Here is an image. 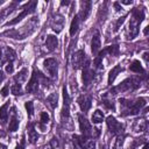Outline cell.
<instances>
[{
    "label": "cell",
    "instance_id": "obj_1",
    "mask_svg": "<svg viewBox=\"0 0 149 149\" xmlns=\"http://www.w3.org/2000/svg\"><path fill=\"white\" fill-rule=\"evenodd\" d=\"M120 105L122 107V115H135L139 114L141 108L146 106V99L139 98L136 100H129V99H120Z\"/></svg>",
    "mask_w": 149,
    "mask_h": 149
},
{
    "label": "cell",
    "instance_id": "obj_2",
    "mask_svg": "<svg viewBox=\"0 0 149 149\" xmlns=\"http://www.w3.org/2000/svg\"><path fill=\"white\" fill-rule=\"evenodd\" d=\"M144 19V12L141 8H134L132 12V17H130V22L128 26V40H133L134 37L137 36L139 34V29H140V24Z\"/></svg>",
    "mask_w": 149,
    "mask_h": 149
},
{
    "label": "cell",
    "instance_id": "obj_3",
    "mask_svg": "<svg viewBox=\"0 0 149 149\" xmlns=\"http://www.w3.org/2000/svg\"><path fill=\"white\" fill-rule=\"evenodd\" d=\"M141 85V79L139 77H129L121 81L116 87L113 88V92H128V91H134L139 88Z\"/></svg>",
    "mask_w": 149,
    "mask_h": 149
},
{
    "label": "cell",
    "instance_id": "obj_4",
    "mask_svg": "<svg viewBox=\"0 0 149 149\" xmlns=\"http://www.w3.org/2000/svg\"><path fill=\"white\" fill-rule=\"evenodd\" d=\"M43 66L48 76L54 80L57 78V72H58V64L55 58H47L43 62Z\"/></svg>",
    "mask_w": 149,
    "mask_h": 149
},
{
    "label": "cell",
    "instance_id": "obj_5",
    "mask_svg": "<svg viewBox=\"0 0 149 149\" xmlns=\"http://www.w3.org/2000/svg\"><path fill=\"white\" fill-rule=\"evenodd\" d=\"M35 8H36V1H29V2L26 3V6L23 7V10H22L14 20L9 21V22L7 23V26H13V24L17 23V22L21 21L26 15H28V14H30V13H34V12H35Z\"/></svg>",
    "mask_w": 149,
    "mask_h": 149
},
{
    "label": "cell",
    "instance_id": "obj_6",
    "mask_svg": "<svg viewBox=\"0 0 149 149\" xmlns=\"http://www.w3.org/2000/svg\"><path fill=\"white\" fill-rule=\"evenodd\" d=\"M106 123H107V127H108L109 132L112 133V135H120V134H123V129H125L123 125H122L121 122L116 121L114 116L109 115V116L107 118V120H106Z\"/></svg>",
    "mask_w": 149,
    "mask_h": 149
},
{
    "label": "cell",
    "instance_id": "obj_7",
    "mask_svg": "<svg viewBox=\"0 0 149 149\" xmlns=\"http://www.w3.org/2000/svg\"><path fill=\"white\" fill-rule=\"evenodd\" d=\"M93 77H94V72L91 69L90 59H86L85 63H84V65H83V84H84L85 87H87L91 84Z\"/></svg>",
    "mask_w": 149,
    "mask_h": 149
},
{
    "label": "cell",
    "instance_id": "obj_8",
    "mask_svg": "<svg viewBox=\"0 0 149 149\" xmlns=\"http://www.w3.org/2000/svg\"><path fill=\"white\" fill-rule=\"evenodd\" d=\"M16 57L15 51L12 48H1L0 49V64L12 63Z\"/></svg>",
    "mask_w": 149,
    "mask_h": 149
},
{
    "label": "cell",
    "instance_id": "obj_9",
    "mask_svg": "<svg viewBox=\"0 0 149 149\" xmlns=\"http://www.w3.org/2000/svg\"><path fill=\"white\" fill-rule=\"evenodd\" d=\"M78 120H79V128H80L81 135H84L86 137H91L92 136V127H91V123L83 115H78Z\"/></svg>",
    "mask_w": 149,
    "mask_h": 149
},
{
    "label": "cell",
    "instance_id": "obj_10",
    "mask_svg": "<svg viewBox=\"0 0 149 149\" xmlns=\"http://www.w3.org/2000/svg\"><path fill=\"white\" fill-rule=\"evenodd\" d=\"M87 58H86V56H85V52H84V50H78V51H76L74 54H73V56H72V65H73V69H80V68H83V65H84V63H85V61H86Z\"/></svg>",
    "mask_w": 149,
    "mask_h": 149
},
{
    "label": "cell",
    "instance_id": "obj_11",
    "mask_svg": "<svg viewBox=\"0 0 149 149\" xmlns=\"http://www.w3.org/2000/svg\"><path fill=\"white\" fill-rule=\"evenodd\" d=\"M77 102H78L81 112L87 113V111L91 108V105H92V97L88 94H83L77 99Z\"/></svg>",
    "mask_w": 149,
    "mask_h": 149
},
{
    "label": "cell",
    "instance_id": "obj_12",
    "mask_svg": "<svg viewBox=\"0 0 149 149\" xmlns=\"http://www.w3.org/2000/svg\"><path fill=\"white\" fill-rule=\"evenodd\" d=\"M38 85H40V80H38V77H37V72L34 71L33 74H31L30 80H29L28 84H27V92H29V93H31V94L37 93V91H38Z\"/></svg>",
    "mask_w": 149,
    "mask_h": 149
},
{
    "label": "cell",
    "instance_id": "obj_13",
    "mask_svg": "<svg viewBox=\"0 0 149 149\" xmlns=\"http://www.w3.org/2000/svg\"><path fill=\"white\" fill-rule=\"evenodd\" d=\"M91 13V2L90 1H81L80 2V12L78 14V17H80L81 21H85Z\"/></svg>",
    "mask_w": 149,
    "mask_h": 149
},
{
    "label": "cell",
    "instance_id": "obj_14",
    "mask_svg": "<svg viewBox=\"0 0 149 149\" xmlns=\"http://www.w3.org/2000/svg\"><path fill=\"white\" fill-rule=\"evenodd\" d=\"M100 47H101L100 35H99V33L97 31V33L94 34V36L92 37V41H91V50H92V54H93L94 57H97V55L99 54Z\"/></svg>",
    "mask_w": 149,
    "mask_h": 149
},
{
    "label": "cell",
    "instance_id": "obj_15",
    "mask_svg": "<svg viewBox=\"0 0 149 149\" xmlns=\"http://www.w3.org/2000/svg\"><path fill=\"white\" fill-rule=\"evenodd\" d=\"M58 45V40L56 36L54 35H48L47 36V40H45V48H47V51L51 52L54 51Z\"/></svg>",
    "mask_w": 149,
    "mask_h": 149
},
{
    "label": "cell",
    "instance_id": "obj_16",
    "mask_svg": "<svg viewBox=\"0 0 149 149\" xmlns=\"http://www.w3.org/2000/svg\"><path fill=\"white\" fill-rule=\"evenodd\" d=\"M19 128V119L16 118V112H15V107L12 108V118L9 121V126H8V130L9 132H15Z\"/></svg>",
    "mask_w": 149,
    "mask_h": 149
},
{
    "label": "cell",
    "instance_id": "obj_17",
    "mask_svg": "<svg viewBox=\"0 0 149 149\" xmlns=\"http://www.w3.org/2000/svg\"><path fill=\"white\" fill-rule=\"evenodd\" d=\"M63 23H64L63 17H62L61 15H56V16L54 17V20H52L51 27H52V29H54L56 33H59V31L62 30V28H63Z\"/></svg>",
    "mask_w": 149,
    "mask_h": 149
},
{
    "label": "cell",
    "instance_id": "obj_18",
    "mask_svg": "<svg viewBox=\"0 0 149 149\" xmlns=\"http://www.w3.org/2000/svg\"><path fill=\"white\" fill-rule=\"evenodd\" d=\"M27 128H28V139H29V142L30 143H36V141H37V139H38V134H37V132L35 130V127H34V125L33 123H29L28 126H27Z\"/></svg>",
    "mask_w": 149,
    "mask_h": 149
},
{
    "label": "cell",
    "instance_id": "obj_19",
    "mask_svg": "<svg viewBox=\"0 0 149 149\" xmlns=\"http://www.w3.org/2000/svg\"><path fill=\"white\" fill-rule=\"evenodd\" d=\"M122 70H123V69H122L121 65H115V66L109 71V73H108V85H112V84H113L114 79L116 78V76H118Z\"/></svg>",
    "mask_w": 149,
    "mask_h": 149
},
{
    "label": "cell",
    "instance_id": "obj_20",
    "mask_svg": "<svg viewBox=\"0 0 149 149\" xmlns=\"http://www.w3.org/2000/svg\"><path fill=\"white\" fill-rule=\"evenodd\" d=\"M8 107H9V101L5 102L0 107V121L2 123H6L7 122V119H8Z\"/></svg>",
    "mask_w": 149,
    "mask_h": 149
},
{
    "label": "cell",
    "instance_id": "obj_21",
    "mask_svg": "<svg viewBox=\"0 0 149 149\" xmlns=\"http://www.w3.org/2000/svg\"><path fill=\"white\" fill-rule=\"evenodd\" d=\"M133 130L139 133V132H144L147 130V121H144L143 119H140V120H136L133 125Z\"/></svg>",
    "mask_w": 149,
    "mask_h": 149
},
{
    "label": "cell",
    "instance_id": "obj_22",
    "mask_svg": "<svg viewBox=\"0 0 149 149\" xmlns=\"http://www.w3.org/2000/svg\"><path fill=\"white\" fill-rule=\"evenodd\" d=\"M129 70L132 72H135V73H146V70L142 68L140 61H137V59L133 61V63L129 65Z\"/></svg>",
    "mask_w": 149,
    "mask_h": 149
},
{
    "label": "cell",
    "instance_id": "obj_23",
    "mask_svg": "<svg viewBox=\"0 0 149 149\" xmlns=\"http://www.w3.org/2000/svg\"><path fill=\"white\" fill-rule=\"evenodd\" d=\"M47 102H48V105L50 106L51 109H55L57 107V104H58V95H57V93L49 94L48 98H47Z\"/></svg>",
    "mask_w": 149,
    "mask_h": 149
},
{
    "label": "cell",
    "instance_id": "obj_24",
    "mask_svg": "<svg viewBox=\"0 0 149 149\" xmlns=\"http://www.w3.org/2000/svg\"><path fill=\"white\" fill-rule=\"evenodd\" d=\"M49 121H50V116H49V114L47 113V112H42L41 113V118H40V128L43 130V132H45L44 129H45V126H47V123H49Z\"/></svg>",
    "mask_w": 149,
    "mask_h": 149
},
{
    "label": "cell",
    "instance_id": "obj_25",
    "mask_svg": "<svg viewBox=\"0 0 149 149\" xmlns=\"http://www.w3.org/2000/svg\"><path fill=\"white\" fill-rule=\"evenodd\" d=\"M78 28H79V17H78V15H76L72 19L71 24H70V35L73 36L78 31Z\"/></svg>",
    "mask_w": 149,
    "mask_h": 149
},
{
    "label": "cell",
    "instance_id": "obj_26",
    "mask_svg": "<svg viewBox=\"0 0 149 149\" xmlns=\"http://www.w3.org/2000/svg\"><path fill=\"white\" fill-rule=\"evenodd\" d=\"M14 79H15V83H17V84L26 81L27 80V69H22L21 71H19L17 74H15Z\"/></svg>",
    "mask_w": 149,
    "mask_h": 149
},
{
    "label": "cell",
    "instance_id": "obj_27",
    "mask_svg": "<svg viewBox=\"0 0 149 149\" xmlns=\"http://www.w3.org/2000/svg\"><path fill=\"white\" fill-rule=\"evenodd\" d=\"M104 121V113L100 109H95L92 114V122L93 123H100Z\"/></svg>",
    "mask_w": 149,
    "mask_h": 149
},
{
    "label": "cell",
    "instance_id": "obj_28",
    "mask_svg": "<svg viewBox=\"0 0 149 149\" xmlns=\"http://www.w3.org/2000/svg\"><path fill=\"white\" fill-rule=\"evenodd\" d=\"M16 7V2H12L7 8H5V9H2L1 12H0V20L2 19V17H5V16H7V15H9L13 10H14V8Z\"/></svg>",
    "mask_w": 149,
    "mask_h": 149
},
{
    "label": "cell",
    "instance_id": "obj_29",
    "mask_svg": "<svg viewBox=\"0 0 149 149\" xmlns=\"http://www.w3.org/2000/svg\"><path fill=\"white\" fill-rule=\"evenodd\" d=\"M104 54H109V56H118L119 55V45H111L107 47L105 50H102Z\"/></svg>",
    "mask_w": 149,
    "mask_h": 149
},
{
    "label": "cell",
    "instance_id": "obj_30",
    "mask_svg": "<svg viewBox=\"0 0 149 149\" xmlns=\"http://www.w3.org/2000/svg\"><path fill=\"white\" fill-rule=\"evenodd\" d=\"M44 149H61V146H59L58 139L52 137V139L49 141V143L44 147Z\"/></svg>",
    "mask_w": 149,
    "mask_h": 149
},
{
    "label": "cell",
    "instance_id": "obj_31",
    "mask_svg": "<svg viewBox=\"0 0 149 149\" xmlns=\"http://www.w3.org/2000/svg\"><path fill=\"white\" fill-rule=\"evenodd\" d=\"M10 91H12V93H13L14 95H21V94H22V87H21V84H17V83L13 84V85L10 86Z\"/></svg>",
    "mask_w": 149,
    "mask_h": 149
},
{
    "label": "cell",
    "instance_id": "obj_32",
    "mask_svg": "<svg viewBox=\"0 0 149 149\" xmlns=\"http://www.w3.org/2000/svg\"><path fill=\"white\" fill-rule=\"evenodd\" d=\"M102 104H104L108 109H114V102H113V100L109 99V98H107L106 94L102 97Z\"/></svg>",
    "mask_w": 149,
    "mask_h": 149
},
{
    "label": "cell",
    "instance_id": "obj_33",
    "mask_svg": "<svg viewBox=\"0 0 149 149\" xmlns=\"http://www.w3.org/2000/svg\"><path fill=\"white\" fill-rule=\"evenodd\" d=\"M24 107L27 109V113H28V116L31 118L34 115V102L33 101H27L24 104Z\"/></svg>",
    "mask_w": 149,
    "mask_h": 149
},
{
    "label": "cell",
    "instance_id": "obj_34",
    "mask_svg": "<svg viewBox=\"0 0 149 149\" xmlns=\"http://www.w3.org/2000/svg\"><path fill=\"white\" fill-rule=\"evenodd\" d=\"M126 16H127V15H123V16H121V17H119V19H118V21H116V22H115V24H114V31H116V30L120 28V26L125 22Z\"/></svg>",
    "mask_w": 149,
    "mask_h": 149
},
{
    "label": "cell",
    "instance_id": "obj_35",
    "mask_svg": "<svg viewBox=\"0 0 149 149\" xmlns=\"http://www.w3.org/2000/svg\"><path fill=\"white\" fill-rule=\"evenodd\" d=\"M0 93H1V95H2V97H7V95H8V93H9V85H8V84H6V85L1 88V92H0Z\"/></svg>",
    "mask_w": 149,
    "mask_h": 149
},
{
    "label": "cell",
    "instance_id": "obj_36",
    "mask_svg": "<svg viewBox=\"0 0 149 149\" xmlns=\"http://www.w3.org/2000/svg\"><path fill=\"white\" fill-rule=\"evenodd\" d=\"M13 70H14V68H13V63H7V64H6V72L12 73Z\"/></svg>",
    "mask_w": 149,
    "mask_h": 149
},
{
    "label": "cell",
    "instance_id": "obj_37",
    "mask_svg": "<svg viewBox=\"0 0 149 149\" xmlns=\"http://www.w3.org/2000/svg\"><path fill=\"white\" fill-rule=\"evenodd\" d=\"M113 6H114V8H115V10H116V12L122 10V7H120V6H119V2H114V5H113Z\"/></svg>",
    "mask_w": 149,
    "mask_h": 149
},
{
    "label": "cell",
    "instance_id": "obj_38",
    "mask_svg": "<svg viewBox=\"0 0 149 149\" xmlns=\"http://www.w3.org/2000/svg\"><path fill=\"white\" fill-rule=\"evenodd\" d=\"M3 79H5V74H3V72L0 70V83H1Z\"/></svg>",
    "mask_w": 149,
    "mask_h": 149
},
{
    "label": "cell",
    "instance_id": "obj_39",
    "mask_svg": "<svg viewBox=\"0 0 149 149\" xmlns=\"http://www.w3.org/2000/svg\"><path fill=\"white\" fill-rule=\"evenodd\" d=\"M143 58H144L146 62H148V52H144L143 54Z\"/></svg>",
    "mask_w": 149,
    "mask_h": 149
},
{
    "label": "cell",
    "instance_id": "obj_40",
    "mask_svg": "<svg viewBox=\"0 0 149 149\" xmlns=\"http://www.w3.org/2000/svg\"><path fill=\"white\" fill-rule=\"evenodd\" d=\"M122 3H125V5H129V3H132V0L130 1H121Z\"/></svg>",
    "mask_w": 149,
    "mask_h": 149
},
{
    "label": "cell",
    "instance_id": "obj_41",
    "mask_svg": "<svg viewBox=\"0 0 149 149\" xmlns=\"http://www.w3.org/2000/svg\"><path fill=\"white\" fill-rule=\"evenodd\" d=\"M148 28H149V27H146V29H144V35L148 34Z\"/></svg>",
    "mask_w": 149,
    "mask_h": 149
},
{
    "label": "cell",
    "instance_id": "obj_42",
    "mask_svg": "<svg viewBox=\"0 0 149 149\" xmlns=\"http://www.w3.org/2000/svg\"><path fill=\"white\" fill-rule=\"evenodd\" d=\"M61 3H62V5H68V3H69V1H62Z\"/></svg>",
    "mask_w": 149,
    "mask_h": 149
},
{
    "label": "cell",
    "instance_id": "obj_43",
    "mask_svg": "<svg viewBox=\"0 0 149 149\" xmlns=\"http://www.w3.org/2000/svg\"><path fill=\"white\" fill-rule=\"evenodd\" d=\"M0 149H6V146H3V144H0Z\"/></svg>",
    "mask_w": 149,
    "mask_h": 149
},
{
    "label": "cell",
    "instance_id": "obj_44",
    "mask_svg": "<svg viewBox=\"0 0 149 149\" xmlns=\"http://www.w3.org/2000/svg\"><path fill=\"white\" fill-rule=\"evenodd\" d=\"M144 149H148V144H146V146H144Z\"/></svg>",
    "mask_w": 149,
    "mask_h": 149
}]
</instances>
